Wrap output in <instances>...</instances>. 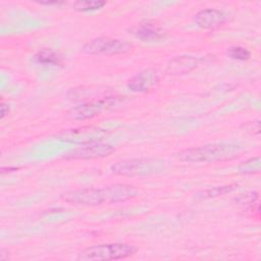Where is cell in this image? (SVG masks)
I'll return each mask as SVG.
<instances>
[{"mask_svg":"<svg viewBox=\"0 0 261 261\" xmlns=\"http://www.w3.org/2000/svg\"><path fill=\"white\" fill-rule=\"evenodd\" d=\"M237 188V185H227V186H222V187H216L212 189H208L205 191H202L198 194V197L201 199H209V198H214L218 196H222L224 194L230 193Z\"/></svg>","mask_w":261,"mask_h":261,"instance_id":"2e32d148","label":"cell"},{"mask_svg":"<svg viewBox=\"0 0 261 261\" xmlns=\"http://www.w3.org/2000/svg\"><path fill=\"white\" fill-rule=\"evenodd\" d=\"M39 4H42V5H60V4H63L64 2H61V1H41V2H38Z\"/></svg>","mask_w":261,"mask_h":261,"instance_id":"ffe728a7","label":"cell"},{"mask_svg":"<svg viewBox=\"0 0 261 261\" xmlns=\"http://www.w3.org/2000/svg\"><path fill=\"white\" fill-rule=\"evenodd\" d=\"M134 46L123 40L111 37L94 38L81 47V52L90 55H120L130 52Z\"/></svg>","mask_w":261,"mask_h":261,"instance_id":"8992f818","label":"cell"},{"mask_svg":"<svg viewBox=\"0 0 261 261\" xmlns=\"http://www.w3.org/2000/svg\"><path fill=\"white\" fill-rule=\"evenodd\" d=\"M124 102L125 97L108 94L93 100L85 101L84 103L72 107L68 111V116L75 120L91 119L105 111L120 108L124 105Z\"/></svg>","mask_w":261,"mask_h":261,"instance_id":"3957f363","label":"cell"},{"mask_svg":"<svg viewBox=\"0 0 261 261\" xmlns=\"http://www.w3.org/2000/svg\"><path fill=\"white\" fill-rule=\"evenodd\" d=\"M133 34L143 42H158L165 37L162 27L155 20H145L132 29Z\"/></svg>","mask_w":261,"mask_h":261,"instance_id":"8fae6325","label":"cell"},{"mask_svg":"<svg viewBox=\"0 0 261 261\" xmlns=\"http://www.w3.org/2000/svg\"><path fill=\"white\" fill-rule=\"evenodd\" d=\"M238 169L243 174H257L261 170V158L260 156H254L241 162Z\"/></svg>","mask_w":261,"mask_h":261,"instance_id":"5bb4252c","label":"cell"},{"mask_svg":"<svg viewBox=\"0 0 261 261\" xmlns=\"http://www.w3.org/2000/svg\"><path fill=\"white\" fill-rule=\"evenodd\" d=\"M115 151V148L104 142H94L80 145L66 153L63 158L66 160H92L108 157Z\"/></svg>","mask_w":261,"mask_h":261,"instance_id":"ba28073f","label":"cell"},{"mask_svg":"<svg viewBox=\"0 0 261 261\" xmlns=\"http://www.w3.org/2000/svg\"><path fill=\"white\" fill-rule=\"evenodd\" d=\"M159 82V72L155 68H146L139 71L127 82V88L135 93H147L156 88Z\"/></svg>","mask_w":261,"mask_h":261,"instance_id":"9c48e42d","label":"cell"},{"mask_svg":"<svg viewBox=\"0 0 261 261\" xmlns=\"http://www.w3.org/2000/svg\"><path fill=\"white\" fill-rule=\"evenodd\" d=\"M137 194V189L132 185L113 184L102 188H85L70 191L62 195V199L72 204L98 206L125 202L135 198Z\"/></svg>","mask_w":261,"mask_h":261,"instance_id":"6da1fadb","label":"cell"},{"mask_svg":"<svg viewBox=\"0 0 261 261\" xmlns=\"http://www.w3.org/2000/svg\"><path fill=\"white\" fill-rule=\"evenodd\" d=\"M241 146L228 143H214L203 146L193 147L181 151L178 159L191 163H211L228 161L238 157Z\"/></svg>","mask_w":261,"mask_h":261,"instance_id":"7a4b0ae2","label":"cell"},{"mask_svg":"<svg viewBox=\"0 0 261 261\" xmlns=\"http://www.w3.org/2000/svg\"><path fill=\"white\" fill-rule=\"evenodd\" d=\"M8 112H9V106L7 104H5L4 102H2L0 105V114H1L0 117L4 118V116L6 114H8Z\"/></svg>","mask_w":261,"mask_h":261,"instance_id":"d6986e66","label":"cell"},{"mask_svg":"<svg viewBox=\"0 0 261 261\" xmlns=\"http://www.w3.org/2000/svg\"><path fill=\"white\" fill-rule=\"evenodd\" d=\"M109 135V130L95 126L83 125L74 128L63 129L55 135V138L62 142L72 144H89L94 142H103Z\"/></svg>","mask_w":261,"mask_h":261,"instance_id":"52a82bcc","label":"cell"},{"mask_svg":"<svg viewBox=\"0 0 261 261\" xmlns=\"http://www.w3.org/2000/svg\"><path fill=\"white\" fill-rule=\"evenodd\" d=\"M106 4L105 1L101 0H80L72 4L73 9L81 12H88L101 9Z\"/></svg>","mask_w":261,"mask_h":261,"instance_id":"9a60e30c","label":"cell"},{"mask_svg":"<svg viewBox=\"0 0 261 261\" xmlns=\"http://www.w3.org/2000/svg\"><path fill=\"white\" fill-rule=\"evenodd\" d=\"M199 64L198 58L191 55H180L175 56L170 59L166 65V73L171 75L186 74L194 70Z\"/></svg>","mask_w":261,"mask_h":261,"instance_id":"7c38bea8","label":"cell"},{"mask_svg":"<svg viewBox=\"0 0 261 261\" xmlns=\"http://www.w3.org/2000/svg\"><path fill=\"white\" fill-rule=\"evenodd\" d=\"M137 248L126 243H107L90 246L79 253L80 261H102L120 260L136 254Z\"/></svg>","mask_w":261,"mask_h":261,"instance_id":"277c9868","label":"cell"},{"mask_svg":"<svg viewBox=\"0 0 261 261\" xmlns=\"http://www.w3.org/2000/svg\"><path fill=\"white\" fill-rule=\"evenodd\" d=\"M246 132L251 133L252 135H259L260 134V120H254L249 121L245 124H243Z\"/></svg>","mask_w":261,"mask_h":261,"instance_id":"ac0fdd59","label":"cell"},{"mask_svg":"<svg viewBox=\"0 0 261 261\" xmlns=\"http://www.w3.org/2000/svg\"><path fill=\"white\" fill-rule=\"evenodd\" d=\"M165 168V162L157 158H134L115 162L110 171L121 176H142L159 173Z\"/></svg>","mask_w":261,"mask_h":261,"instance_id":"5b68a950","label":"cell"},{"mask_svg":"<svg viewBox=\"0 0 261 261\" xmlns=\"http://www.w3.org/2000/svg\"><path fill=\"white\" fill-rule=\"evenodd\" d=\"M34 61L43 64V65H52V66H58L63 63L62 55L50 48H44L39 50L33 57Z\"/></svg>","mask_w":261,"mask_h":261,"instance_id":"4fadbf2b","label":"cell"},{"mask_svg":"<svg viewBox=\"0 0 261 261\" xmlns=\"http://www.w3.org/2000/svg\"><path fill=\"white\" fill-rule=\"evenodd\" d=\"M227 19V15L216 8L202 9L196 13L194 20L203 30H215L221 27Z\"/></svg>","mask_w":261,"mask_h":261,"instance_id":"30bf717a","label":"cell"},{"mask_svg":"<svg viewBox=\"0 0 261 261\" xmlns=\"http://www.w3.org/2000/svg\"><path fill=\"white\" fill-rule=\"evenodd\" d=\"M227 56L230 59L239 60V61H245L248 60L251 57V52L242 46H231L226 51Z\"/></svg>","mask_w":261,"mask_h":261,"instance_id":"e0dca14e","label":"cell"}]
</instances>
